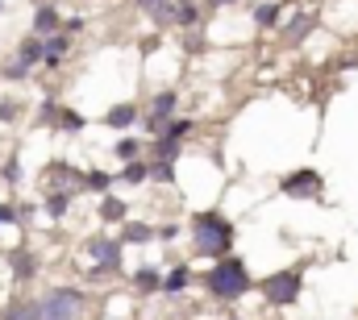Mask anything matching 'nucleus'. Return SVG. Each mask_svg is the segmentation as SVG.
Masks as SVG:
<instances>
[{
  "instance_id": "9",
  "label": "nucleus",
  "mask_w": 358,
  "mask_h": 320,
  "mask_svg": "<svg viewBox=\"0 0 358 320\" xmlns=\"http://www.w3.org/2000/svg\"><path fill=\"white\" fill-rule=\"evenodd\" d=\"M283 17H287V4L283 0H259V4H250V21L259 29H279Z\"/></svg>"
},
{
  "instance_id": "27",
  "label": "nucleus",
  "mask_w": 358,
  "mask_h": 320,
  "mask_svg": "<svg viewBox=\"0 0 358 320\" xmlns=\"http://www.w3.org/2000/svg\"><path fill=\"white\" fill-rule=\"evenodd\" d=\"M150 179H155V183H171V179H176V162L150 159Z\"/></svg>"
},
{
  "instance_id": "19",
  "label": "nucleus",
  "mask_w": 358,
  "mask_h": 320,
  "mask_svg": "<svg viewBox=\"0 0 358 320\" xmlns=\"http://www.w3.org/2000/svg\"><path fill=\"white\" fill-rule=\"evenodd\" d=\"M4 320H42V300H17V304H8Z\"/></svg>"
},
{
  "instance_id": "3",
  "label": "nucleus",
  "mask_w": 358,
  "mask_h": 320,
  "mask_svg": "<svg viewBox=\"0 0 358 320\" xmlns=\"http://www.w3.org/2000/svg\"><path fill=\"white\" fill-rule=\"evenodd\" d=\"M88 308V296L80 287H50L42 296V320H80Z\"/></svg>"
},
{
  "instance_id": "14",
  "label": "nucleus",
  "mask_w": 358,
  "mask_h": 320,
  "mask_svg": "<svg viewBox=\"0 0 358 320\" xmlns=\"http://www.w3.org/2000/svg\"><path fill=\"white\" fill-rule=\"evenodd\" d=\"M142 121V112L134 108V104H113L108 112H104V125L108 129H129V125H138Z\"/></svg>"
},
{
  "instance_id": "15",
  "label": "nucleus",
  "mask_w": 358,
  "mask_h": 320,
  "mask_svg": "<svg viewBox=\"0 0 358 320\" xmlns=\"http://www.w3.org/2000/svg\"><path fill=\"white\" fill-rule=\"evenodd\" d=\"M204 0H176V25L179 29H196L204 21Z\"/></svg>"
},
{
  "instance_id": "1",
  "label": "nucleus",
  "mask_w": 358,
  "mask_h": 320,
  "mask_svg": "<svg viewBox=\"0 0 358 320\" xmlns=\"http://www.w3.org/2000/svg\"><path fill=\"white\" fill-rule=\"evenodd\" d=\"M229 249H234V225H229L217 208H204V212L192 217V254H196V258L217 262V258H225Z\"/></svg>"
},
{
  "instance_id": "21",
  "label": "nucleus",
  "mask_w": 358,
  "mask_h": 320,
  "mask_svg": "<svg viewBox=\"0 0 358 320\" xmlns=\"http://www.w3.org/2000/svg\"><path fill=\"white\" fill-rule=\"evenodd\" d=\"M179 150H183V142H176V138H155V146H150V159H159V162H176L179 159Z\"/></svg>"
},
{
  "instance_id": "30",
  "label": "nucleus",
  "mask_w": 358,
  "mask_h": 320,
  "mask_svg": "<svg viewBox=\"0 0 358 320\" xmlns=\"http://www.w3.org/2000/svg\"><path fill=\"white\" fill-rule=\"evenodd\" d=\"M29 71H34V67H25L21 59H13V63L0 71V75H4V80H13V83H21V80H29Z\"/></svg>"
},
{
  "instance_id": "23",
  "label": "nucleus",
  "mask_w": 358,
  "mask_h": 320,
  "mask_svg": "<svg viewBox=\"0 0 358 320\" xmlns=\"http://www.w3.org/2000/svg\"><path fill=\"white\" fill-rule=\"evenodd\" d=\"M134 287H138V291H146V296H150V291H163V270L142 266V270L134 275Z\"/></svg>"
},
{
  "instance_id": "17",
  "label": "nucleus",
  "mask_w": 358,
  "mask_h": 320,
  "mask_svg": "<svg viewBox=\"0 0 358 320\" xmlns=\"http://www.w3.org/2000/svg\"><path fill=\"white\" fill-rule=\"evenodd\" d=\"M8 270H13V279H34L38 275V258L29 254V249H13V258H8Z\"/></svg>"
},
{
  "instance_id": "11",
  "label": "nucleus",
  "mask_w": 358,
  "mask_h": 320,
  "mask_svg": "<svg viewBox=\"0 0 358 320\" xmlns=\"http://www.w3.org/2000/svg\"><path fill=\"white\" fill-rule=\"evenodd\" d=\"M96 217L104 221V225H125L129 221V204L121 200V196H100V204H96Z\"/></svg>"
},
{
  "instance_id": "34",
  "label": "nucleus",
  "mask_w": 358,
  "mask_h": 320,
  "mask_svg": "<svg viewBox=\"0 0 358 320\" xmlns=\"http://www.w3.org/2000/svg\"><path fill=\"white\" fill-rule=\"evenodd\" d=\"M208 8H229V4H238V0H204Z\"/></svg>"
},
{
  "instance_id": "25",
  "label": "nucleus",
  "mask_w": 358,
  "mask_h": 320,
  "mask_svg": "<svg viewBox=\"0 0 358 320\" xmlns=\"http://www.w3.org/2000/svg\"><path fill=\"white\" fill-rule=\"evenodd\" d=\"M71 196L76 191H46V212L59 221V217H67V208H71Z\"/></svg>"
},
{
  "instance_id": "33",
  "label": "nucleus",
  "mask_w": 358,
  "mask_h": 320,
  "mask_svg": "<svg viewBox=\"0 0 358 320\" xmlns=\"http://www.w3.org/2000/svg\"><path fill=\"white\" fill-rule=\"evenodd\" d=\"M63 29H67V34H80V29H84V17H67V25H63Z\"/></svg>"
},
{
  "instance_id": "26",
  "label": "nucleus",
  "mask_w": 358,
  "mask_h": 320,
  "mask_svg": "<svg viewBox=\"0 0 358 320\" xmlns=\"http://www.w3.org/2000/svg\"><path fill=\"white\" fill-rule=\"evenodd\" d=\"M163 138L187 142V138H192V117H171V121H167V129H163Z\"/></svg>"
},
{
  "instance_id": "7",
  "label": "nucleus",
  "mask_w": 358,
  "mask_h": 320,
  "mask_svg": "<svg viewBox=\"0 0 358 320\" xmlns=\"http://www.w3.org/2000/svg\"><path fill=\"white\" fill-rule=\"evenodd\" d=\"M171 117H179V92H176V87H163V92L150 100V112H146L142 121H146V129L159 138V133L167 129V121H171Z\"/></svg>"
},
{
  "instance_id": "2",
  "label": "nucleus",
  "mask_w": 358,
  "mask_h": 320,
  "mask_svg": "<svg viewBox=\"0 0 358 320\" xmlns=\"http://www.w3.org/2000/svg\"><path fill=\"white\" fill-rule=\"evenodd\" d=\"M204 287H208V296L213 300H242L250 287H255V279H250V270H246V262L242 258H234V254H225V258H217L213 266H208V275H204Z\"/></svg>"
},
{
  "instance_id": "10",
  "label": "nucleus",
  "mask_w": 358,
  "mask_h": 320,
  "mask_svg": "<svg viewBox=\"0 0 358 320\" xmlns=\"http://www.w3.org/2000/svg\"><path fill=\"white\" fill-rule=\"evenodd\" d=\"M63 25H67V21H63L59 4H46V0H42V4L34 8V34H38V38H50V34H59Z\"/></svg>"
},
{
  "instance_id": "35",
  "label": "nucleus",
  "mask_w": 358,
  "mask_h": 320,
  "mask_svg": "<svg viewBox=\"0 0 358 320\" xmlns=\"http://www.w3.org/2000/svg\"><path fill=\"white\" fill-rule=\"evenodd\" d=\"M0 8H4V0H0Z\"/></svg>"
},
{
  "instance_id": "29",
  "label": "nucleus",
  "mask_w": 358,
  "mask_h": 320,
  "mask_svg": "<svg viewBox=\"0 0 358 320\" xmlns=\"http://www.w3.org/2000/svg\"><path fill=\"white\" fill-rule=\"evenodd\" d=\"M0 179H4V183H21V159H17V154H8V159H4Z\"/></svg>"
},
{
  "instance_id": "22",
  "label": "nucleus",
  "mask_w": 358,
  "mask_h": 320,
  "mask_svg": "<svg viewBox=\"0 0 358 320\" xmlns=\"http://www.w3.org/2000/svg\"><path fill=\"white\" fill-rule=\"evenodd\" d=\"M113 179H117V175H108V170H84V191L108 196V191H113Z\"/></svg>"
},
{
  "instance_id": "24",
  "label": "nucleus",
  "mask_w": 358,
  "mask_h": 320,
  "mask_svg": "<svg viewBox=\"0 0 358 320\" xmlns=\"http://www.w3.org/2000/svg\"><path fill=\"white\" fill-rule=\"evenodd\" d=\"M113 150H117V159H121V162H138V159H146V146H142L138 138H121V142H117Z\"/></svg>"
},
{
  "instance_id": "6",
  "label": "nucleus",
  "mask_w": 358,
  "mask_h": 320,
  "mask_svg": "<svg viewBox=\"0 0 358 320\" xmlns=\"http://www.w3.org/2000/svg\"><path fill=\"white\" fill-rule=\"evenodd\" d=\"M321 187H325V179H321L317 166H300V170H292V175L279 179V191H283L287 200H317Z\"/></svg>"
},
{
  "instance_id": "31",
  "label": "nucleus",
  "mask_w": 358,
  "mask_h": 320,
  "mask_svg": "<svg viewBox=\"0 0 358 320\" xmlns=\"http://www.w3.org/2000/svg\"><path fill=\"white\" fill-rule=\"evenodd\" d=\"M21 117V104L17 100H0V125H13Z\"/></svg>"
},
{
  "instance_id": "32",
  "label": "nucleus",
  "mask_w": 358,
  "mask_h": 320,
  "mask_svg": "<svg viewBox=\"0 0 358 320\" xmlns=\"http://www.w3.org/2000/svg\"><path fill=\"white\" fill-rule=\"evenodd\" d=\"M17 221H21V212H17L13 204H0V229H4V225H17Z\"/></svg>"
},
{
  "instance_id": "8",
  "label": "nucleus",
  "mask_w": 358,
  "mask_h": 320,
  "mask_svg": "<svg viewBox=\"0 0 358 320\" xmlns=\"http://www.w3.org/2000/svg\"><path fill=\"white\" fill-rule=\"evenodd\" d=\"M317 25V8H296V4H287V17H283V25H279V42H287V46H296V42H304V34Z\"/></svg>"
},
{
  "instance_id": "4",
  "label": "nucleus",
  "mask_w": 358,
  "mask_h": 320,
  "mask_svg": "<svg viewBox=\"0 0 358 320\" xmlns=\"http://www.w3.org/2000/svg\"><path fill=\"white\" fill-rule=\"evenodd\" d=\"M121 249H125L121 238H92L88 245H84V254H88V262H92V279L117 275V270H121Z\"/></svg>"
},
{
  "instance_id": "20",
  "label": "nucleus",
  "mask_w": 358,
  "mask_h": 320,
  "mask_svg": "<svg viewBox=\"0 0 358 320\" xmlns=\"http://www.w3.org/2000/svg\"><path fill=\"white\" fill-rule=\"evenodd\" d=\"M121 183H146L150 179V159H138V162H121V175H117Z\"/></svg>"
},
{
  "instance_id": "5",
  "label": "nucleus",
  "mask_w": 358,
  "mask_h": 320,
  "mask_svg": "<svg viewBox=\"0 0 358 320\" xmlns=\"http://www.w3.org/2000/svg\"><path fill=\"white\" fill-rule=\"evenodd\" d=\"M300 291H304V275H300V270H279V275H267V279H263V296H267L271 308L296 304Z\"/></svg>"
},
{
  "instance_id": "18",
  "label": "nucleus",
  "mask_w": 358,
  "mask_h": 320,
  "mask_svg": "<svg viewBox=\"0 0 358 320\" xmlns=\"http://www.w3.org/2000/svg\"><path fill=\"white\" fill-rule=\"evenodd\" d=\"M187 283H192V266H187V262H179V266H171V270L163 275V291H167V296L187 291Z\"/></svg>"
},
{
  "instance_id": "16",
  "label": "nucleus",
  "mask_w": 358,
  "mask_h": 320,
  "mask_svg": "<svg viewBox=\"0 0 358 320\" xmlns=\"http://www.w3.org/2000/svg\"><path fill=\"white\" fill-rule=\"evenodd\" d=\"M67 50H71V34H67V29L50 34V38H46V67H59V63L67 59Z\"/></svg>"
},
{
  "instance_id": "28",
  "label": "nucleus",
  "mask_w": 358,
  "mask_h": 320,
  "mask_svg": "<svg viewBox=\"0 0 358 320\" xmlns=\"http://www.w3.org/2000/svg\"><path fill=\"white\" fill-rule=\"evenodd\" d=\"M59 125L67 129V133H80L88 121H84V112H76V108H63V117H59Z\"/></svg>"
},
{
  "instance_id": "36",
  "label": "nucleus",
  "mask_w": 358,
  "mask_h": 320,
  "mask_svg": "<svg viewBox=\"0 0 358 320\" xmlns=\"http://www.w3.org/2000/svg\"><path fill=\"white\" fill-rule=\"evenodd\" d=\"M0 80H4V75H0Z\"/></svg>"
},
{
  "instance_id": "13",
  "label": "nucleus",
  "mask_w": 358,
  "mask_h": 320,
  "mask_svg": "<svg viewBox=\"0 0 358 320\" xmlns=\"http://www.w3.org/2000/svg\"><path fill=\"white\" fill-rule=\"evenodd\" d=\"M155 238H159V229L146 225V221H125V225H121V241H125V245H150Z\"/></svg>"
},
{
  "instance_id": "12",
  "label": "nucleus",
  "mask_w": 358,
  "mask_h": 320,
  "mask_svg": "<svg viewBox=\"0 0 358 320\" xmlns=\"http://www.w3.org/2000/svg\"><path fill=\"white\" fill-rule=\"evenodd\" d=\"M17 59L25 63V67H46V38H38V34H29L21 46H17Z\"/></svg>"
}]
</instances>
